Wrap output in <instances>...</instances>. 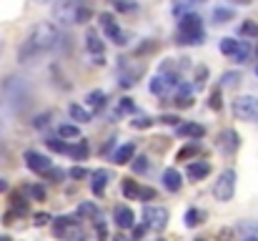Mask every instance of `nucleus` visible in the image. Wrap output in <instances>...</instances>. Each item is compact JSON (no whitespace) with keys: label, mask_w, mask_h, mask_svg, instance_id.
Wrapping results in <instances>:
<instances>
[{"label":"nucleus","mask_w":258,"mask_h":241,"mask_svg":"<svg viewBox=\"0 0 258 241\" xmlns=\"http://www.w3.org/2000/svg\"><path fill=\"white\" fill-rule=\"evenodd\" d=\"M146 234V226H133V241H141Z\"/></svg>","instance_id":"obj_52"},{"label":"nucleus","mask_w":258,"mask_h":241,"mask_svg":"<svg viewBox=\"0 0 258 241\" xmlns=\"http://www.w3.org/2000/svg\"><path fill=\"white\" fill-rule=\"evenodd\" d=\"M168 88H171V85L161 78V76H153L151 83H148V90H151V93H156V95H166V93H168Z\"/></svg>","instance_id":"obj_29"},{"label":"nucleus","mask_w":258,"mask_h":241,"mask_svg":"<svg viewBox=\"0 0 258 241\" xmlns=\"http://www.w3.org/2000/svg\"><path fill=\"white\" fill-rule=\"evenodd\" d=\"M131 126L138 128V131H148V128L156 126V118H151V116H136V118L131 121Z\"/></svg>","instance_id":"obj_32"},{"label":"nucleus","mask_w":258,"mask_h":241,"mask_svg":"<svg viewBox=\"0 0 258 241\" xmlns=\"http://www.w3.org/2000/svg\"><path fill=\"white\" fill-rule=\"evenodd\" d=\"M5 191H8V181L0 176V194H5Z\"/></svg>","instance_id":"obj_53"},{"label":"nucleus","mask_w":258,"mask_h":241,"mask_svg":"<svg viewBox=\"0 0 258 241\" xmlns=\"http://www.w3.org/2000/svg\"><path fill=\"white\" fill-rule=\"evenodd\" d=\"M143 226L153 229V231H163L168 226V209L158 206V204H146L143 206Z\"/></svg>","instance_id":"obj_9"},{"label":"nucleus","mask_w":258,"mask_h":241,"mask_svg":"<svg viewBox=\"0 0 258 241\" xmlns=\"http://www.w3.org/2000/svg\"><path fill=\"white\" fill-rule=\"evenodd\" d=\"M236 3H243V5H246V3H251V0H236Z\"/></svg>","instance_id":"obj_57"},{"label":"nucleus","mask_w":258,"mask_h":241,"mask_svg":"<svg viewBox=\"0 0 258 241\" xmlns=\"http://www.w3.org/2000/svg\"><path fill=\"white\" fill-rule=\"evenodd\" d=\"M25 191H28V194L35 199V201H45V188H43L40 183H35V186H28Z\"/></svg>","instance_id":"obj_43"},{"label":"nucleus","mask_w":258,"mask_h":241,"mask_svg":"<svg viewBox=\"0 0 258 241\" xmlns=\"http://www.w3.org/2000/svg\"><path fill=\"white\" fill-rule=\"evenodd\" d=\"M113 241H128V239H123V236H115V239H113Z\"/></svg>","instance_id":"obj_56"},{"label":"nucleus","mask_w":258,"mask_h":241,"mask_svg":"<svg viewBox=\"0 0 258 241\" xmlns=\"http://www.w3.org/2000/svg\"><path fill=\"white\" fill-rule=\"evenodd\" d=\"M0 241H10V239H8V236H0Z\"/></svg>","instance_id":"obj_58"},{"label":"nucleus","mask_w":258,"mask_h":241,"mask_svg":"<svg viewBox=\"0 0 258 241\" xmlns=\"http://www.w3.org/2000/svg\"><path fill=\"white\" fill-rule=\"evenodd\" d=\"M58 138H63V141L81 138V128L76 123H63V126H58Z\"/></svg>","instance_id":"obj_25"},{"label":"nucleus","mask_w":258,"mask_h":241,"mask_svg":"<svg viewBox=\"0 0 258 241\" xmlns=\"http://www.w3.org/2000/svg\"><path fill=\"white\" fill-rule=\"evenodd\" d=\"M146 76V63L141 58H118V83L120 88H133L138 80Z\"/></svg>","instance_id":"obj_4"},{"label":"nucleus","mask_w":258,"mask_h":241,"mask_svg":"<svg viewBox=\"0 0 258 241\" xmlns=\"http://www.w3.org/2000/svg\"><path fill=\"white\" fill-rule=\"evenodd\" d=\"M208 108H211V111H221V108H223V95H221V88H216V90L208 95Z\"/></svg>","instance_id":"obj_39"},{"label":"nucleus","mask_w":258,"mask_h":241,"mask_svg":"<svg viewBox=\"0 0 258 241\" xmlns=\"http://www.w3.org/2000/svg\"><path fill=\"white\" fill-rule=\"evenodd\" d=\"M68 176H71V178H76V181H81V178H88V176H90V171L83 168V166H73V168L68 171Z\"/></svg>","instance_id":"obj_45"},{"label":"nucleus","mask_w":258,"mask_h":241,"mask_svg":"<svg viewBox=\"0 0 258 241\" xmlns=\"http://www.w3.org/2000/svg\"><path fill=\"white\" fill-rule=\"evenodd\" d=\"M88 20H93V10L88 5H83L81 13H78V23H88Z\"/></svg>","instance_id":"obj_49"},{"label":"nucleus","mask_w":258,"mask_h":241,"mask_svg":"<svg viewBox=\"0 0 258 241\" xmlns=\"http://www.w3.org/2000/svg\"><path fill=\"white\" fill-rule=\"evenodd\" d=\"M236 181H238V173L233 168H223L213 181V199L216 201H231L233 194H236Z\"/></svg>","instance_id":"obj_6"},{"label":"nucleus","mask_w":258,"mask_h":241,"mask_svg":"<svg viewBox=\"0 0 258 241\" xmlns=\"http://www.w3.org/2000/svg\"><path fill=\"white\" fill-rule=\"evenodd\" d=\"M241 35H243V38H251V40L258 38V23L256 20H246V23L241 25Z\"/></svg>","instance_id":"obj_38"},{"label":"nucleus","mask_w":258,"mask_h":241,"mask_svg":"<svg viewBox=\"0 0 258 241\" xmlns=\"http://www.w3.org/2000/svg\"><path fill=\"white\" fill-rule=\"evenodd\" d=\"M86 51L90 53V58H105V43L100 40V35L95 30L86 33Z\"/></svg>","instance_id":"obj_15"},{"label":"nucleus","mask_w":258,"mask_h":241,"mask_svg":"<svg viewBox=\"0 0 258 241\" xmlns=\"http://www.w3.org/2000/svg\"><path fill=\"white\" fill-rule=\"evenodd\" d=\"M136 156V141H128V143H123L120 149H115V154H113V163H118V166H125V163H131Z\"/></svg>","instance_id":"obj_19"},{"label":"nucleus","mask_w":258,"mask_h":241,"mask_svg":"<svg viewBox=\"0 0 258 241\" xmlns=\"http://www.w3.org/2000/svg\"><path fill=\"white\" fill-rule=\"evenodd\" d=\"M158 241H161V239H158Z\"/></svg>","instance_id":"obj_62"},{"label":"nucleus","mask_w":258,"mask_h":241,"mask_svg":"<svg viewBox=\"0 0 258 241\" xmlns=\"http://www.w3.org/2000/svg\"><path fill=\"white\" fill-rule=\"evenodd\" d=\"M183 221H185V226H188V229L201 226V224L206 221V211H201V209H188V211H185V216H183Z\"/></svg>","instance_id":"obj_24"},{"label":"nucleus","mask_w":258,"mask_h":241,"mask_svg":"<svg viewBox=\"0 0 258 241\" xmlns=\"http://www.w3.org/2000/svg\"><path fill=\"white\" fill-rule=\"evenodd\" d=\"M206 38L203 18L198 13H183L178 20V43L180 45H201Z\"/></svg>","instance_id":"obj_3"},{"label":"nucleus","mask_w":258,"mask_h":241,"mask_svg":"<svg viewBox=\"0 0 258 241\" xmlns=\"http://www.w3.org/2000/svg\"><path fill=\"white\" fill-rule=\"evenodd\" d=\"M233 239V229H221L218 231V241H231Z\"/></svg>","instance_id":"obj_51"},{"label":"nucleus","mask_w":258,"mask_h":241,"mask_svg":"<svg viewBox=\"0 0 258 241\" xmlns=\"http://www.w3.org/2000/svg\"><path fill=\"white\" fill-rule=\"evenodd\" d=\"M3 53H5V38L0 35V58H3Z\"/></svg>","instance_id":"obj_54"},{"label":"nucleus","mask_w":258,"mask_h":241,"mask_svg":"<svg viewBox=\"0 0 258 241\" xmlns=\"http://www.w3.org/2000/svg\"><path fill=\"white\" fill-rule=\"evenodd\" d=\"M256 56H258V45H256Z\"/></svg>","instance_id":"obj_61"},{"label":"nucleus","mask_w":258,"mask_h":241,"mask_svg":"<svg viewBox=\"0 0 258 241\" xmlns=\"http://www.w3.org/2000/svg\"><path fill=\"white\" fill-rule=\"evenodd\" d=\"M113 5H115L118 10H123V13H133V10H138V3H136V0H113Z\"/></svg>","instance_id":"obj_41"},{"label":"nucleus","mask_w":258,"mask_h":241,"mask_svg":"<svg viewBox=\"0 0 258 241\" xmlns=\"http://www.w3.org/2000/svg\"><path fill=\"white\" fill-rule=\"evenodd\" d=\"M86 3L83 0H55L53 5V18L60 25H76L78 23V13Z\"/></svg>","instance_id":"obj_8"},{"label":"nucleus","mask_w":258,"mask_h":241,"mask_svg":"<svg viewBox=\"0 0 258 241\" xmlns=\"http://www.w3.org/2000/svg\"><path fill=\"white\" fill-rule=\"evenodd\" d=\"M118 113H120V116H133V113H136L133 98H120V101H118Z\"/></svg>","instance_id":"obj_36"},{"label":"nucleus","mask_w":258,"mask_h":241,"mask_svg":"<svg viewBox=\"0 0 258 241\" xmlns=\"http://www.w3.org/2000/svg\"><path fill=\"white\" fill-rule=\"evenodd\" d=\"M193 80H196L193 90H196V88H203V85H206V80H208V68H206V66H198V68L193 71Z\"/></svg>","instance_id":"obj_37"},{"label":"nucleus","mask_w":258,"mask_h":241,"mask_svg":"<svg viewBox=\"0 0 258 241\" xmlns=\"http://www.w3.org/2000/svg\"><path fill=\"white\" fill-rule=\"evenodd\" d=\"M161 123H166V126H173V128H178V126H180V118H178L175 113H163V116H161Z\"/></svg>","instance_id":"obj_46"},{"label":"nucleus","mask_w":258,"mask_h":241,"mask_svg":"<svg viewBox=\"0 0 258 241\" xmlns=\"http://www.w3.org/2000/svg\"><path fill=\"white\" fill-rule=\"evenodd\" d=\"M238 229H241V231H246L248 236H253V234H258V221H253V224H251V221H243Z\"/></svg>","instance_id":"obj_48"},{"label":"nucleus","mask_w":258,"mask_h":241,"mask_svg":"<svg viewBox=\"0 0 258 241\" xmlns=\"http://www.w3.org/2000/svg\"><path fill=\"white\" fill-rule=\"evenodd\" d=\"M110 171L108 168H98V171H93L90 173V191H93V196H103L105 194V186L110 183Z\"/></svg>","instance_id":"obj_13"},{"label":"nucleus","mask_w":258,"mask_h":241,"mask_svg":"<svg viewBox=\"0 0 258 241\" xmlns=\"http://www.w3.org/2000/svg\"><path fill=\"white\" fill-rule=\"evenodd\" d=\"M198 151H201V146L190 141V143H185V146L175 154V159L178 161H190V159H196V154H198Z\"/></svg>","instance_id":"obj_30"},{"label":"nucleus","mask_w":258,"mask_h":241,"mask_svg":"<svg viewBox=\"0 0 258 241\" xmlns=\"http://www.w3.org/2000/svg\"><path fill=\"white\" fill-rule=\"evenodd\" d=\"M100 25H103V30H105V35L115 43V45H128V35L120 30V25L115 23V18L110 15V13H100Z\"/></svg>","instance_id":"obj_11"},{"label":"nucleus","mask_w":258,"mask_h":241,"mask_svg":"<svg viewBox=\"0 0 258 241\" xmlns=\"http://www.w3.org/2000/svg\"><path fill=\"white\" fill-rule=\"evenodd\" d=\"M113 221H115L118 229H133L136 226V214H133L131 206H115Z\"/></svg>","instance_id":"obj_14"},{"label":"nucleus","mask_w":258,"mask_h":241,"mask_svg":"<svg viewBox=\"0 0 258 241\" xmlns=\"http://www.w3.org/2000/svg\"><path fill=\"white\" fill-rule=\"evenodd\" d=\"M211 18H213L216 25H226V23H231L236 18V13H233V8H213Z\"/></svg>","instance_id":"obj_23"},{"label":"nucleus","mask_w":258,"mask_h":241,"mask_svg":"<svg viewBox=\"0 0 258 241\" xmlns=\"http://www.w3.org/2000/svg\"><path fill=\"white\" fill-rule=\"evenodd\" d=\"M50 73H55V85H58L60 90H68V88H71V83H66V78L60 76V68H53Z\"/></svg>","instance_id":"obj_47"},{"label":"nucleus","mask_w":258,"mask_h":241,"mask_svg":"<svg viewBox=\"0 0 258 241\" xmlns=\"http://www.w3.org/2000/svg\"><path fill=\"white\" fill-rule=\"evenodd\" d=\"M88 154H90V146H88L86 138H81L73 146H68V156H73V161H86Z\"/></svg>","instance_id":"obj_22"},{"label":"nucleus","mask_w":258,"mask_h":241,"mask_svg":"<svg viewBox=\"0 0 258 241\" xmlns=\"http://www.w3.org/2000/svg\"><path fill=\"white\" fill-rule=\"evenodd\" d=\"M216 146H218V151L223 154V156H236L238 154V149H241V133L236 131V128H223L221 133H218V138H216Z\"/></svg>","instance_id":"obj_10"},{"label":"nucleus","mask_w":258,"mask_h":241,"mask_svg":"<svg viewBox=\"0 0 258 241\" xmlns=\"http://www.w3.org/2000/svg\"><path fill=\"white\" fill-rule=\"evenodd\" d=\"M45 146H48L50 151H55V154H68V143H66L63 138H58V136H48V138H45Z\"/></svg>","instance_id":"obj_31"},{"label":"nucleus","mask_w":258,"mask_h":241,"mask_svg":"<svg viewBox=\"0 0 258 241\" xmlns=\"http://www.w3.org/2000/svg\"><path fill=\"white\" fill-rule=\"evenodd\" d=\"M68 116L76 121V126L78 123H90V118H93V113L88 111L86 106H81V103H71L68 106Z\"/></svg>","instance_id":"obj_21"},{"label":"nucleus","mask_w":258,"mask_h":241,"mask_svg":"<svg viewBox=\"0 0 258 241\" xmlns=\"http://www.w3.org/2000/svg\"><path fill=\"white\" fill-rule=\"evenodd\" d=\"M256 78H258V66H256Z\"/></svg>","instance_id":"obj_59"},{"label":"nucleus","mask_w":258,"mask_h":241,"mask_svg":"<svg viewBox=\"0 0 258 241\" xmlns=\"http://www.w3.org/2000/svg\"><path fill=\"white\" fill-rule=\"evenodd\" d=\"M163 188L171 191V194H178L183 188V173L178 168H166L163 171Z\"/></svg>","instance_id":"obj_17"},{"label":"nucleus","mask_w":258,"mask_h":241,"mask_svg":"<svg viewBox=\"0 0 258 241\" xmlns=\"http://www.w3.org/2000/svg\"><path fill=\"white\" fill-rule=\"evenodd\" d=\"M23 161H25V166H28L33 173H40V176H45V173L53 168V161L48 159V156H43L40 151H33V149H28V151L23 154Z\"/></svg>","instance_id":"obj_12"},{"label":"nucleus","mask_w":258,"mask_h":241,"mask_svg":"<svg viewBox=\"0 0 258 241\" xmlns=\"http://www.w3.org/2000/svg\"><path fill=\"white\" fill-rule=\"evenodd\" d=\"M0 103L10 111V113H20L23 108H28L30 103V85L28 80L20 76H8L0 85Z\"/></svg>","instance_id":"obj_2"},{"label":"nucleus","mask_w":258,"mask_h":241,"mask_svg":"<svg viewBox=\"0 0 258 241\" xmlns=\"http://www.w3.org/2000/svg\"><path fill=\"white\" fill-rule=\"evenodd\" d=\"M241 71H226L223 76H221V88H236V85H241Z\"/></svg>","instance_id":"obj_26"},{"label":"nucleus","mask_w":258,"mask_h":241,"mask_svg":"<svg viewBox=\"0 0 258 241\" xmlns=\"http://www.w3.org/2000/svg\"><path fill=\"white\" fill-rule=\"evenodd\" d=\"M60 43V33L55 28V23H48V20H40L30 28L28 38L23 40L20 51H18V61L20 63H33L38 61L40 56L50 53L53 48H58Z\"/></svg>","instance_id":"obj_1"},{"label":"nucleus","mask_w":258,"mask_h":241,"mask_svg":"<svg viewBox=\"0 0 258 241\" xmlns=\"http://www.w3.org/2000/svg\"><path fill=\"white\" fill-rule=\"evenodd\" d=\"M158 48V43L156 40H146L143 45H138L136 48V58H141V56H146V53H151V51H156Z\"/></svg>","instance_id":"obj_42"},{"label":"nucleus","mask_w":258,"mask_h":241,"mask_svg":"<svg viewBox=\"0 0 258 241\" xmlns=\"http://www.w3.org/2000/svg\"><path fill=\"white\" fill-rule=\"evenodd\" d=\"M196 241H206V239H196Z\"/></svg>","instance_id":"obj_60"},{"label":"nucleus","mask_w":258,"mask_h":241,"mask_svg":"<svg viewBox=\"0 0 258 241\" xmlns=\"http://www.w3.org/2000/svg\"><path fill=\"white\" fill-rule=\"evenodd\" d=\"M218 48H221V53H223V56L233 58V53H236V48H238V40H236V38H223Z\"/></svg>","instance_id":"obj_34"},{"label":"nucleus","mask_w":258,"mask_h":241,"mask_svg":"<svg viewBox=\"0 0 258 241\" xmlns=\"http://www.w3.org/2000/svg\"><path fill=\"white\" fill-rule=\"evenodd\" d=\"M78 216H88V219H98L100 214H98V206H95L93 201H83V204L78 206Z\"/></svg>","instance_id":"obj_33"},{"label":"nucleus","mask_w":258,"mask_h":241,"mask_svg":"<svg viewBox=\"0 0 258 241\" xmlns=\"http://www.w3.org/2000/svg\"><path fill=\"white\" fill-rule=\"evenodd\" d=\"M53 221V234L63 241H86V231L78 221H73L71 216H55Z\"/></svg>","instance_id":"obj_5"},{"label":"nucleus","mask_w":258,"mask_h":241,"mask_svg":"<svg viewBox=\"0 0 258 241\" xmlns=\"http://www.w3.org/2000/svg\"><path fill=\"white\" fill-rule=\"evenodd\" d=\"M178 136H185L190 141H201L206 136V126L196 123V121H188V123H180L178 126Z\"/></svg>","instance_id":"obj_18"},{"label":"nucleus","mask_w":258,"mask_h":241,"mask_svg":"<svg viewBox=\"0 0 258 241\" xmlns=\"http://www.w3.org/2000/svg\"><path fill=\"white\" fill-rule=\"evenodd\" d=\"M208 173H211V163L208 161H190L188 168H185L188 181H203Z\"/></svg>","instance_id":"obj_16"},{"label":"nucleus","mask_w":258,"mask_h":241,"mask_svg":"<svg viewBox=\"0 0 258 241\" xmlns=\"http://www.w3.org/2000/svg\"><path fill=\"white\" fill-rule=\"evenodd\" d=\"M105 103H108V95H105L103 90H90L86 95V106H88V111H93V113L103 111Z\"/></svg>","instance_id":"obj_20"},{"label":"nucleus","mask_w":258,"mask_h":241,"mask_svg":"<svg viewBox=\"0 0 258 241\" xmlns=\"http://www.w3.org/2000/svg\"><path fill=\"white\" fill-rule=\"evenodd\" d=\"M156 196H158V194H156V188H151V186H141V194H138V199H141V201H146V204H148V201H156Z\"/></svg>","instance_id":"obj_44"},{"label":"nucleus","mask_w":258,"mask_h":241,"mask_svg":"<svg viewBox=\"0 0 258 241\" xmlns=\"http://www.w3.org/2000/svg\"><path fill=\"white\" fill-rule=\"evenodd\" d=\"M131 166H133V173H146L148 171V166H151V161H148V156H133V161H131Z\"/></svg>","instance_id":"obj_35"},{"label":"nucleus","mask_w":258,"mask_h":241,"mask_svg":"<svg viewBox=\"0 0 258 241\" xmlns=\"http://www.w3.org/2000/svg\"><path fill=\"white\" fill-rule=\"evenodd\" d=\"M248 58H251V43L248 40H238V48L233 53V61L236 63H246Z\"/></svg>","instance_id":"obj_28"},{"label":"nucleus","mask_w":258,"mask_h":241,"mask_svg":"<svg viewBox=\"0 0 258 241\" xmlns=\"http://www.w3.org/2000/svg\"><path fill=\"white\" fill-rule=\"evenodd\" d=\"M50 118H53V111H43V113H38V116L30 121V126H33V128H45Z\"/></svg>","instance_id":"obj_40"},{"label":"nucleus","mask_w":258,"mask_h":241,"mask_svg":"<svg viewBox=\"0 0 258 241\" xmlns=\"http://www.w3.org/2000/svg\"><path fill=\"white\" fill-rule=\"evenodd\" d=\"M123 196L128 199V201H133V199H138V194H141V186H138V181H133V178H123Z\"/></svg>","instance_id":"obj_27"},{"label":"nucleus","mask_w":258,"mask_h":241,"mask_svg":"<svg viewBox=\"0 0 258 241\" xmlns=\"http://www.w3.org/2000/svg\"><path fill=\"white\" fill-rule=\"evenodd\" d=\"M231 111H233V118L253 123V121H258V95H248V93L246 95H236Z\"/></svg>","instance_id":"obj_7"},{"label":"nucleus","mask_w":258,"mask_h":241,"mask_svg":"<svg viewBox=\"0 0 258 241\" xmlns=\"http://www.w3.org/2000/svg\"><path fill=\"white\" fill-rule=\"evenodd\" d=\"M33 221H35V226H45V224L50 221V216L40 211V214H35V216H33Z\"/></svg>","instance_id":"obj_50"},{"label":"nucleus","mask_w":258,"mask_h":241,"mask_svg":"<svg viewBox=\"0 0 258 241\" xmlns=\"http://www.w3.org/2000/svg\"><path fill=\"white\" fill-rule=\"evenodd\" d=\"M243 241H258V236H246Z\"/></svg>","instance_id":"obj_55"}]
</instances>
